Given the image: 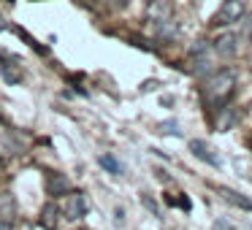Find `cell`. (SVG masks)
Wrapping results in <instances>:
<instances>
[{"mask_svg": "<svg viewBox=\"0 0 252 230\" xmlns=\"http://www.w3.org/2000/svg\"><path fill=\"white\" fill-rule=\"evenodd\" d=\"M233 89H236V71L222 68V71L212 73V76L203 82V100H206L212 109H222L230 100Z\"/></svg>", "mask_w": 252, "mask_h": 230, "instance_id": "obj_1", "label": "cell"}, {"mask_svg": "<svg viewBox=\"0 0 252 230\" xmlns=\"http://www.w3.org/2000/svg\"><path fill=\"white\" fill-rule=\"evenodd\" d=\"M247 14L244 0H225L222 6L217 8V14L212 17V28H230V25H239Z\"/></svg>", "mask_w": 252, "mask_h": 230, "instance_id": "obj_2", "label": "cell"}, {"mask_svg": "<svg viewBox=\"0 0 252 230\" xmlns=\"http://www.w3.org/2000/svg\"><path fill=\"white\" fill-rule=\"evenodd\" d=\"M192 73H195V76H212L214 73L212 46H206L203 41L198 46H192Z\"/></svg>", "mask_w": 252, "mask_h": 230, "instance_id": "obj_3", "label": "cell"}, {"mask_svg": "<svg viewBox=\"0 0 252 230\" xmlns=\"http://www.w3.org/2000/svg\"><path fill=\"white\" fill-rule=\"evenodd\" d=\"M60 211H63V217H65V219L79 222L82 217H87V198H84L82 192H68Z\"/></svg>", "mask_w": 252, "mask_h": 230, "instance_id": "obj_4", "label": "cell"}, {"mask_svg": "<svg viewBox=\"0 0 252 230\" xmlns=\"http://www.w3.org/2000/svg\"><path fill=\"white\" fill-rule=\"evenodd\" d=\"M239 41H241L239 33H222V35H217V38H214V44H212V55L230 60V57L239 52Z\"/></svg>", "mask_w": 252, "mask_h": 230, "instance_id": "obj_5", "label": "cell"}, {"mask_svg": "<svg viewBox=\"0 0 252 230\" xmlns=\"http://www.w3.org/2000/svg\"><path fill=\"white\" fill-rule=\"evenodd\" d=\"M190 152L195 154V160L212 165V168H220V165H222V157H220V154L214 152L206 141H201V138H192V141H190Z\"/></svg>", "mask_w": 252, "mask_h": 230, "instance_id": "obj_6", "label": "cell"}, {"mask_svg": "<svg viewBox=\"0 0 252 230\" xmlns=\"http://www.w3.org/2000/svg\"><path fill=\"white\" fill-rule=\"evenodd\" d=\"M217 195L222 198L225 203L241 208V211H252V198L244 195V192H236V190H230V187H217Z\"/></svg>", "mask_w": 252, "mask_h": 230, "instance_id": "obj_7", "label": "cell"}, {"mask_svg": "<svg viewBox=\"0 0 252 230\" xmlns=\"http://www.w3.org/2000/svg\"><path fill=\"white\" fill-rule=\"evenodd\" d=\"M46 192H49L52 198L65 195V192H68V179H65V173L49 171V173H46Z\"/></svg>", "mask_w": 252, "mask_h": 230, "instance_id": "obj_8", "label": "cell"}, {"mask_svg": "<svg viewBox=\"0 0 252 230\" xmlns=\"http://www.w3.org/2000/svg\"><path fill=\"white\" fill-rule=\"evenodd\" d=\"M60 208H57V203H46L44 208H41V217H38V225L44 230H57V219H60Z\"/></svg>", "mask_w": 252, "mask_h": 230, "instance_id": "obj_9", "label": "cell"}, {"mask_svg": "<svg viewBox=\"0 0 252 230\" xmlns=\"http://www.w3.org/2000/svg\"><path fill=\"white\" fill-rule=\"evenodd\" d=\"M98 165L106 171V173H111V176H122V171H125V168H122V163H120V160H117L111 152L100 154V157H98Z\"/></svg>", "mask_w": 252, "mask_h": 230, "instance_id": "obj_10", "label": "cell"}, {"mask_svg": "<svg viewBox=\"0 0 252 230\" xmlns=\"http://www.w3.org/2000/svg\"><path fill=\"white\" fill-rule=\"evenodd\" d=\"M236 122V111L230 109V106H222V109H217V130H230Z\"/></svg>", "mask_w": 252, "mask_h": 230, "instance_id": "obj_11", "label": "cell"}, {"mask_svg": "<svg viewBox=\"0 0 252 230\" xmlns=\"http://www.w3.org/2000/svg\"><path fill=\"white\" fill-rule=\"evenodd\" d=\"M0 76H3L6 84H19L22 82V71H19L17 65H11V62H0Z\"/></svg>", "mask_w": 252, "mask_h": 230, "instance_id": "obj_12", "label": "cell"}, {"mask_svg": "<svg viewBox=\"0 0 252 230\" xmlns=\"http://www.w3.org/2000/svg\"><path fill=\"white\" fill-rule=\"evenodd\" d=\"M158 133H163V136H171V133L179 136V125H176L174 119H165V122H160V125H158Z\"/></svg>", "mask_w": 252, "mask_h": 230, "instance_id": "obj_13", "label": "cell"}, {"mask_svg": "<svg viewBox=\"0 0 252 230\" xmlns=\"http://www.w3.org/2000/svg\"><path fill=\"white\" fill-rule=\"evenodd\" d=\"M239 25H244V30H241L239 38H250V35H252V14H244V19H241Z\"/></svg>", "mask_w": 252, "mask_h": 230, "instance_id": "obj_14", "label": "cell"}, {"mask_svg": "<svg viewBox=\"0 0 252 230\" xmlns=\"http://www.w3.org/2000/svg\"><path fill=\"white\" fill-rule=\"evenodd\" d=\"M141 203H144V206H147V208H149V211H152V214H155V217H158V214H160V208H158V203H155V201H152V198H149V195H141Z\"/></svg>", "mask_w": 252, "mask_h": 230, "instance_id": "obj_15", "label": "cell"}, {"mask_svg": "<svg viewBox=\"0 0 252 230\" xmlns=\"http://www.w3.org/2000/svg\"><path fill=\"white\" fill-rule=\"evenodd\" d=\"M0 230H14V225L8 219H0Z\"/></svg>", "mask_w": 252, "mask_h": 230, "instance_id": "obj_16", "label": "cell"}, {"mask_svg": "<svg viewBox=\"0 0 252 230\" xmlns=\"http://www.w3.org/2000/svg\"><path fill=\"white\" fill-rule=\"evenodd\" d=\"M0 122H3V119H0Z\"/></svg>", "mask_w": 252, "mask_h": 230, "instance_id": "obj_17", "label": "cell"}]
</instances>
